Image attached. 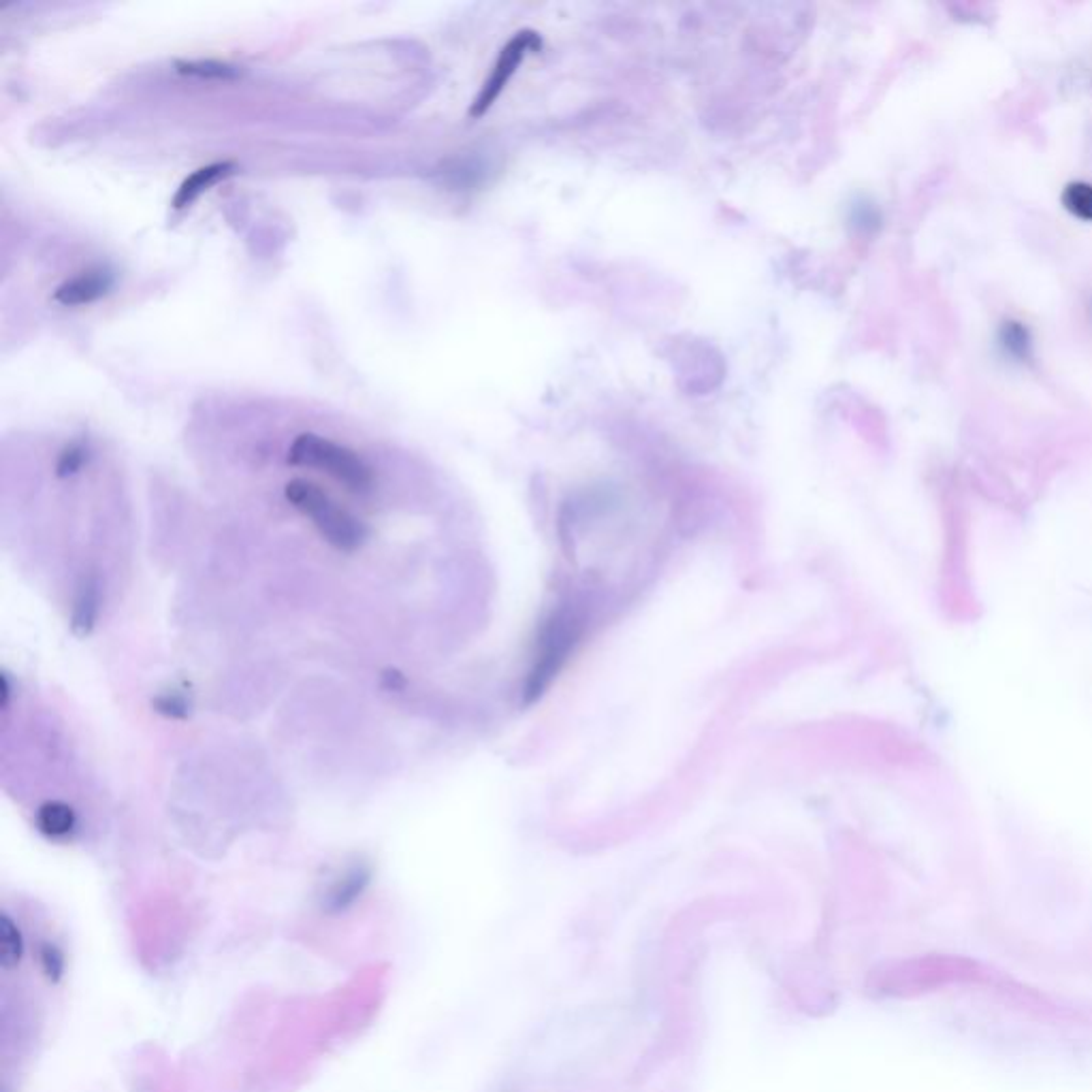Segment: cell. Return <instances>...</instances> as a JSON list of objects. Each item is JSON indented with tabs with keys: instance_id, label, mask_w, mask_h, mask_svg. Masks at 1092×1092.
I'll list each match as a JSON object with an SVG mask.
<instances>
[{
	"instance_id": "1",
	"label": "cell",
	"mask_w": 1092,
	"mask_h": 1092,
	"mask_svg": "<svg viewBox=\"0 0 1092 1092\" xmlns=\"http://www.w3.org/2000/svg\"><path fill=\"white\" fill-rule=\"evenodd\" d=\"M290 506L308 517L318 534L342 552H355L368 541V528L353 513H348L338 502L308 480H290L284 489Z\"/></svg>"
},
{
	"instance_id": "2",
	"label": "cell",
	"mask_w": 1092,
	"mask_h": 1092,
	"mask_svg": "<svg viewBox=\"0 0 1092 1092\" xmlns=\"http://www.w3.org/2000/svg\"><path fill=\"white\" fill-rule=\"evenodd\" d=\"M288 463L295 468L325 472L355 493H368L374 487V472L366 459L316 433H301L288 448Z\"/></svg>"
},
{
	"instance_id": "3",
	"label": "cell",
	"mask_w": 1092,
	"mask_h": 1092,
	"mask_svg": "<svg viewBox=\"0 0 1092 1092\" xmlns=\"http://www.w3.org/2000/svg\"><path fill=\"white\" fill-rule=\"evenodd\" d=\"M541 48H543V39L534 31H519L517 35H513V39L502 48L498 61H495L489 78L483 83V88H480L478 96L474 98V103L470 107L472 118H480V115H485L493 107L495 100L500 98V94L506 90V85L515 78V73L523 65V61H526L530 54L541 52Z\"/></svg>"
},
{
	"instance_id": "4",
	"label": "cell",
	"mask_w": 1092,
	"mask_h": 1092,
	"mask_svg": "<svg viewBox=\"0 0 1092 1092\" xmlns=\"http://www.w3.org/2000/svg\"><path fill=\"white\" fill-rule=\"evenodd\" d=\"M113 286V273L105 267H90L78 275H73L67 282L56 288L54 301L67 305V308H78V305H90L98 299H103Z\"/></svg>"
},
{
	"instance_id": "5",
	"label": "cell",
	"mask_w": 1092,
	"mask_h": 1092,
	"mask_svg": "<svg viewBox=\"0 0 1092 1092\" xmlns=\"http://www.w3.org/2000/svg\"><path fill=\"white\" fill-rule=\"evenodd\" d=\"M235 171H237V165L231 163V160H225V163H212V165L197 169L195 173H191V176H188L180 184L178 193L173 195V199H171L173 210L191 208L203 193H208L210 188L221 182V180L231 178Z\"/></svg>"
},
{
	"instance_id": "6",
	"label": "cell",
	"mask_w": 1092,
	"mask_h": 1092,
	"mask_svg": "<svg viewBox=\"0 0 1092 1092\" xmlns=\"http://www.w3.org/2000/svg\"><path fill=\"white\" fill-rule=\"evenodd\" d=\"M100 610V587L96 576H88L81 580L78 589L76 602H73V615H71V630L76 636L83 638L88 636L98 619Z\"/></svg>"
},
{
	"instance_id": "7",
	"label": "cell",
	"mask_w": 1092,
	"mask_h": 1092,
	"mask_svg": "<svg viewBox=\"0 0 1092 1092\" xmlns=\"http://www.w3.org/2000/svg\"><path fill=\"white\" fill-rule=\"evenodd\" d=\"M370 879H372V870L368 866L359 864L351 868L344 877H340L331 885V890L325 898V909L331 913H340L348 909L363 894V890H366Z\"/></svg>"
},
{
	"instance_id": "8",
	"label": "cell",
	"mask_w": 1092,
	"mask_h": 1092,
	"mask_svg": "<svg viewBox=\"0 0 1092 1092\" xmlns=\"http://www.w3.org/2000/svg\"><path fill=\"white\" fill-rule=\"evenodd\" d=\"M76 824H78L76 811H73V807H69L67 803H61V800H48V803H43L37 811L39 833H43L50 839H61L71 835L73 830H76Z\"/></svg>"
},
{
	"instance_id": "9",
	"label": "cell",
	"mask_w": 1092,
	"mask_h": 1092,
	"mask_svg": "<svg viewBox=\"0 0 1092 1092\" xmlns=\"http://www.w3.org/2000/svg\"><path fill=\"white\" fill-rule=\"evenodd\" d=\"M999 346L1005 357H1010L1017 363H1030L1032 361V335L1030 329L1020 323V320H1005L999 329Z\"/></svg>"
},
{
	"instance_id": "10",
	"label": "cell",
	"mask_w": 1092,
	"mask_h": 1092,
	"mask_svg": "<svg viewBox=\"0 0 1092 1092\" xmlns=\"http://www.w3.org/2000/svg\"><path fill=\"white\" fill-rule=\"evenodd\" d=\"M26 956V939L22 928L5 913L0 917V967L5 973L20 969Z\"/></svg>"
},
{
	"instance_id": "11",
	"label": "cell",
	"mask_w": 1092,
	"mask_h": 1092,
	"mask_svg": "<svg viewBox=\"0 0 1092 1092\" xmlns=\"http://www.w3.org/2000/svg\"><path fill=\"white\" fill-rule=\"evenodd\" d=\"M176 71L186 78L210 79V81L212 79L229 81V79H237L241 76L239 67L221 63V61H212V58H208V61H176Z\"/></svg>"
},
{
	"instance_id": "12",
	"label": "cell",
	"mask_w": 1092,
	"mask_h": 1092,
	"mask_svg": "<svg viewBox=\"0 0 1092 1092\" xmlns=\"http://www.w3.org/2000/svg\"><path fill=\"white\" fill-rule=\"evenodd\" d=\"M1062 208L1082 223H1092V184L1071 182L1062 191Z\"/></svg>"
},
{
	"instance_id": "13",
	"label": "cell",
	"mask_w": 1092,
	"mask_h": 1092,
	"mask_svg": "<svg viewBox=\"0 0 1092 1092\" xmlns=\"http://www.w3.org/2000/svg\"><path fill=\"white\" fill-rule=\"evenodd\" d=\"M88 448H85L81 442H71L63 448V453L58 455V461H56V476L58 478H69V476H76L85 463H88Z\"/></svg>"
},
{
	"instance_id": "14",
	"label": "cell",
	"mask_w": 1092,
	"mask_h": 1092,
	"mask_svg": "<svg viewBox=\"0 0 1092 1092\" xmlns=\"http://www.w3.org/2000/svg\"><path fill=\"white\" fill-rule=\"evenodd\" d=\"M39 963L50 982H58L65 975V954L52 943H46L39 950Z\"/></svg>"
},
{
	"instance_id": "15",
	"label": "cell",
	"mask_w": 1092,
	"mask_h": 1092,
	"mask_svg": "<svg viewBox=\"0 0 1092 1092\" xmlns=\"http://www.w3.org/2000/svg\"><path fill=\"white\" fill-rule=\"evenodd\" d=\"M154 708L160 712V715L165 717H171V719H184L188 717V702L186 698L182 694H176V692H169V694H160L156 701H154Z\"/></svg>"
},
{
	"instance_id": "16",
	"label": "cell",
	"mask_w": 1092,
	"mask_h": 1092,
	"mask_svg": "<svg viewBox=\"0 0 1092 1092\" xmlns=\"http://www.w3.org/2000/svg\"><path fill=\"white\" fill-rule=\"evenodd\" d=\"M852 223L862 231H872L879 227L881 216L872 203H858V206L852 210Z\"/></svg>"
},
{
	"instance_id": "17",
	"label": "cell",
	"mask_w": 1092,
	"mask_h": 1092,
	"mask_svg": "<svg viewBox=\"0 0 1092 1092\" xmlns=\"http://www.w3.org/2000/svg\"><path fill=\"white\" fill-rule=\"evenodd\" d=\"M383 681H385V688L390 690V692H399L405 686V681H403L401 673H397V670H387V673L383 675Z\"/></svg>"
}]
</instances>
